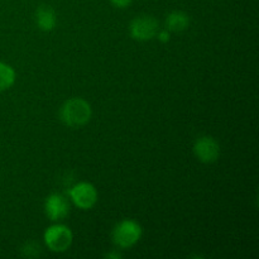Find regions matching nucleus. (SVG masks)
<instances>
[{
  "instance_id": "nucleus-1",
  "label": "nucleus",
  "mask_w": 259,
  "mask_h": 259,
  "mask_svg": "<svg viewBox=\"0 0 259 259\" xmlns=\"http://www.w3.org/2000/svg\"><path fill=\"white\" fill-rule=\"evenodd\" d=\"M93 109L88 100L82 98H71L60 109V118L70 128H81L90 121Z\"/></svg>"
},
{
  "instance_id": "nucleus-2",
  "label": "nucleus",
  "mask_w": 259,
  "mask_h": 259,
  "mask_svg": "<svg viewBox=\"0 0 259 259\" xmlns=\"http://www.w3.org/2000/svg\"><path fill=\"white\" fill-rule=\"evenodd\" d=\"M143 229L136 220L124 219L113 229V242L120 249H129L141 240Z\"/></svg>"
},
{
  "instance_id": "nucleus-3",
  "label": "nucleus",
  "mask_w": 259,
  "mask_h": 259,
  "mask_svg": "<svg viewBox=\"0 0 259 259\" xmlns=\"http://www.w3.org/2000/svg\"><path fill=\"white\" fill-rule=\"evenodd\" d=\"M46 247L53 253H63L70 249L73 240V234L67 225L53 224L47 228L43 235Z\"/></svg>"
},
{
  "instance_id": "nucleus-4",
  "label": "nucleus",
  "mask_w": 259,
  "mask_h": 259,
  "mask_svg": "<svg viewBox=\"0 0 259 259\" xmlns=\"http://www.w3.org/2000/svg\"><path fill=\"white\" fill-rule=\"evenodd\" d=\"M159 30V23L152 15H141L134 18L129 25V34L138 42L153 39Z\"/></svg>"
},
{
  "instance_id": "nucleus-5",
  "label": "nucleus",
  "mask_w": 259,
  "mask_h": 259,
  "mask_svg": "<svg viewBox=\"0 0 259 259\" xmlns=\"http://www.w3.org/2000/svg\"><path fill=\"white\" fill-rule=\"evenodd\" d=\"M71 201L81 210H90L98 202V190L90 182H78L68 191Z\"/></svg>"
},
{
  "instance_id": "nucleus-6",
  "label": "nucleus",
  "mask_w": 259,
  "mask_h": 259,
  "mask_svg": "<svg viewBox=\"0 0 259 259\" xmlns=\"http://www.w3.org/2000/svg\"><path fill=\"white\" fill-rule=\"evenodd\" d=\"M194 154L202 163H212L219 158L220 146L212 137H200L195 141Z\"/></svg>"
},
{
  "instance_id": "nucleus-7",
  "label": "nucleus",
  "mask_w": 259,
  "mask_h": 259,
  "mask_svg": "<svg viewBox=\"0 0 259 259\" xmlns=\"http://www.w3.org/2000/svg\"><path fill=\"white\" fill-rule=\"evenodd\" d=\"M45 212L51 222H61L70 212V202L63 195L52 194L45 202Z\"/></svg>"
},
{
  "instance_id": "nucleus-8",
  "label": "nucleus",
  "mask_w": 259,
  "mask_h": 259,
  "mask_svg": "<svg viewBox=\"0 0 259 259\" xmlns=\"http://www.w3.org/2000/svg\"><path fill=\"white\" fill-rule=\"evenodd\" d=\"M35 23L37 27L43 32H51L57 25V14L55 9L48 5H40L35 12Z\"/></svg>"
},
{
  "instance_id": "nucleus-9",
  "label": "nucleus",
  "mask_w": 259,
  "mask_h": 259,
  "mask_svg": "<svg viewBox=\"0 0 259 259\" xmlns=\"http://www.w3.org/2000/svg\"><path fill=\"white\" fill-rule=\"evenodd\" d=\"M190 17L185 12L181 10H175L169 13L166 18V29L169 32H184L189 28Z\"/></svg>"
},
{
  "instance_id": "nucleus-10",
  "label": "nucleus",
  "mask_w": 259,
  "mask_h": 259,
  "mask_svg": "<svg viewBox=\"0 0 259 259\" xmlns=\"http://www.w3.org/2000/svg\"><path fill=\"white\" fill-rule=\"evenodd\" d=\"M17 78L14 68L0 61V93L12 88Z\"/></svg>"
},
{
  "instance_id": "nucleus-11",
  "label": "nucleus",
  "mask_w": 259,
  "mask_h": 259,
  "mask_svg": "<svg viewBox=\"0 0 259 259\" xmlns=\"http://www.w3.org/2000/svg\"><path fill=\"white\" fill-rule=\"evenodd\" d=\"M39 245L35 244V243H27V245L23 248V252H24L25 257H28V253L29 252H33L34 257H37V255H39Z\"/></svg>"
},
{
  "instance_id": "nucleus-12",
  "label": "nucleus",
  "mask_w": 259,
  "mask_h": 259,
  "mask_svg": "<svg viewBox=\"0 0 259 259\" xmlns=\"http://www.w3.org/2000/svg\"><path fill=\"white\" fill-rule=\"evenodd\" d=\"M156 37L158 38V40H161L162 43H167L169 40V38H171V34H169V30L159 29Z\"/></svg>"
},
{
  "instance_id": "nucleus-13",
  "label": "nucleus",
  "mask_w": 259,
  "mask_h": 259,
  "mask_svg": "<svg viewBox=\"0 0 259 259\" xmlns=\"http://www.w3.org/2000/svg\"><path fill=\"white\" fill-rule=\"evenodd\" d=\"M133 0H110L111 4L116 8H120V9H124V8L129 7L132 4Z\"/></svg>"
},
{
  "instance_id": "nucleus-14",
  "label": "nucleus",
  "mask_w": 259,
  "mask_h": 259,
  "mask_svg": "<svg viewBox=\"0 0 259 259\" xmlns=\"http://www.w3.org/2000/svg\"><path fill=\"white\" fill-rule=\"evenodd\" d=\"M106 257L111 258V259H119V258H121V254L120 253H118V250H114V252L108 253V254H106Z\"/></svg>"
}]
</instances>
